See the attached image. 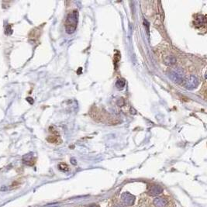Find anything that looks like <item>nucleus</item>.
I'll use <instances>...</instances> for the list:
<instances>
[{
	"label": "nucleus",
	"mask_w": 207,
	"mask_h": 207,
	"mask_svg": "<svg viewBox=\"0 0 207 207\" xmlns=\"http://www.w3.org/2000/svg\"><path fill=\"white\" fill-rule=\"evenodd\" d=\"M89 207H99L98 205H91V206H89Z\"/></svg>",
	"instance_id": "obj_10"
},
{
	"label": "nucleus",
	"mask_w": 207,
	"mask_h": 207,
	"mask_svg": "<svg viewBox=\"0 0 207 207\" xmlns=\"http://www.w3.org/2000/svg\"><path fill=\"white\" fill-rule=\"evenodd\" d=\"M113 61H114V64L116 65V67H117V64L119 63V61H120V55H119V54L114 56V60H113Z\"/></svg>",
	"instance_id": "obj_8"
},
{
	"label": "nucleus",
	"mask_w": 207,
	"mask_h": 207,
	"mask_svg": "<svg viewBox=\"0 0 207 207\" xmlns=\"http://www.w3.org/2000/svg\"><path fill=\"white\" fill-rule=\"evenodd\" d=\"M59 168L61 170V171H68V167L67 164H64V163H61V164H59Z\"/></svg>",
	"instance_id": "obj_7"
},
{
	"label": "nucleus",
	"mask_w": 207,
	"mask_h": 207,
	"mask_svg": "<svg viewBox=\"0 0 207 207\" xmlns=\"http://www.w3.org/2000/svg\"><path fill=\"white\" fill-rule=\"evenodd\" d=\"M78 17H79V13L77 10L72 11V13L68 14L66 23H65V29H66L68 34H72L76 30L77 24H78Z\"/></svg>",
	"instance_id": "obj_1"
},
{
	"label": "nucleus",
	"mask_w": 207,
	"mask_h": 207,
	"mask_svg": "<svg viewBox=\"0 0 207 207\" xmlns=\"http://www.w3.org/2000/svg\"><path fill=\"white\" fill-rule=\"evenodd\" d=\"M47 141H48L49 142H50V143H54V144H57V143H58L59 141H60V137H59V135H57V134H56V135L50 136V137L47 138Z\"/></svg>",
	"instance_id": "obj_5"
},
{
	"label": "nucleus",
	"mask_w": 207,
	"mask_h": 207,
	"mask_svg": "<svg viewBox=\"0 0 207 207\" xmlns=\"http://www.w3.org/2000/svg\"><path fill=\"white\" fill-rule=\"evenodd\" d=\"M112 207H123V206L122 205H120V204H116V205H113Z\"/></svg>",
	"instance_id": "obj_9"
},
{
	"label": "nucleus",
	"mask_w": 207,
	"mask_h": 207,
	"mask_svg": "<svg viewBox=\"0 0 207 207\" xmlns=\"http://www.w3.org/2000/svg\"><path fill=\"white\" fill-rule=\"evenodd\" d=\"M121 199L123 201V202L127 206H131L134 203V201H135V197L134 196H133L132 194L129 192H124L122 194L121 196Z\"/></svg>",
	"instance_id": "obj_2"
},
{
	"label": "nucleus",
	"mask_w": 207,
	"mask_h": 207,
	"mask_svg": "<svg viewBox=\"0 0 207 207\" xmlns=\"http://www.w3.org/2000/svg\"><path fill=\"white\" fill-rule=\"evenodd\" d=\"M162 192H163L162 188H161L158 186H153L152 187L150 188L149 194L153 196H158V195L161 194Z\"/></svg>",
	"instance_id": "obj_3"
},
{
	"label": "nucleus",
	"mask_w": 207,
	"mask_h": 207,
	"mask_svg": "<svg viewBox=\"0 0 207 207\" xmlns=\"http://www.w3.org/2000/svg\"><path fill=\"white\" fill-rule=\"evenodd\" d=\"M168 204L166 199H164L161 198V197H158V198H156L154 200V205L155 207H165Z\"/></svg>",
	"instance_id": "obj_4"
},
{
	"label": "nucleus",
	"mask_w": 207,
	"mask_h": 207,
	"mask_svg": "<svg viewBox=\"0 0 207 207\" xmlns=\"http://www.w3.org/2000/svg\"><path fill=\"white\" fill-rule=\"evenodd\" d=\"M31 162H33V161H34V160H33V157L31 155L27 154L25 157H23V162L25 163V164H28V162H31Z\"/></svg>",
	"instance_id": "obj_6"
}]
</instances>
